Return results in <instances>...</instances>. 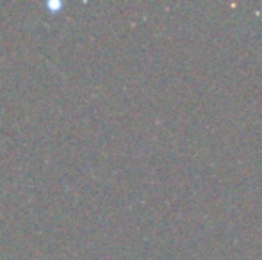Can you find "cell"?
Listing matches in <instances>:
<instances>
[{
    "instance_id": "1",
    "label": "cell",
    "mask_w": 262,
    "mask_h": 260,
    "mask_svg": "<svg viewBox=\"0 0 262 260\" xmlns=\"http://www.w3.org/2000/svg\"><path fill=\"white\" fill-rule=\"evenodd\" d=\"M49 7L50 9H59V7H61V2H49Z\"/></svg>"
}]
</instances>
